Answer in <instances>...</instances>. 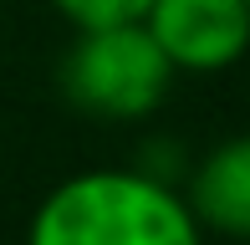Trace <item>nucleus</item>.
Wrapping results in <instances>:
<instances>
[{"label": "nucleus", "instance_id": "4", "mask_svg": "<svg viewBox=\"0 0 250 245\" xmlns=\"http://www.w3.org/2000/svg\"><path fill=\"white\" fill-rule=\"evenodd\" d=\"M179 189L204 235L250 240V133H235L214 143L204 159H194Z\"/></svg>", "mask_w": 250, "mask_h": 245}, {"label": "nucleus", "instance_id": "2", "mask_svg": "<svg viewBox=\"0 0 250 245\" xmlns=\"http://www.w3.org/2000/svg\"><path fill=\"white\" fill-rule=\"evenodd\" d=\"M174 66L158 51L143 20H118V26H82L72 46L62 51L56 82L62 97L77 113L97 122H143L168 102Z\"/></svg>", "mask_w": 250, "mask_h": 245}, {"label": "nucleus", "instance_id": "3", "mask_svg": "<svg viewBox=\"0 0 250 245\" xmlns=\"http://www.w3.org/2000/svg\"><path fill=\"white\" fill-rule=\"evenodd\" d=\"M143 26L158 41L174 72H225L250 51V5L245 0H153Z\"/></svg>", "mask_w": 250, "mask_h": 245}, {"label": "nucleus", "instance_id": "1", "mask_svg": "<svg viewBox=\"0 0 250 245\" xmlns=\"http://www.w3.org/2000/svg\"><path fill=\"white\" fill-rule=\"evenodd\" d=\"M26 245H204L184 189L143 169H82L36 204Z\"/></svg>", "mask_w": 250, "mask_h": 245}, {"label": "nucleus", "instance_id": "6", "mask_svg": "<svg viewBox=\"0 0 250 245\" xmlns=\"http://www.w3.org/2000/svg\"><path fill=\"white\" fill-rule=\"evenodd\" d=\"M189 163H194V159H189L174 138H143V148H138V159H133V169L153 174V179H164V184H184Z\"/></svg>", "mask_w": 250, "mask_h": 245}, {"label": "nucleus", "instance_id": "5", "mask_svg": "<svg viewBox=\"0 0 250 245\" xmlns=\"http://www.w3.org/2000/svg\"><path fill=\"white\" fill-rule=\"evenodd\" d=\"M148 5H153V0H51V10L72 31H82V26H118V20H143Z\"/></svg>", "mask_w": 250, "mask_h": 245}, {"label": "nucleus", "instance_id": "7", "mask_svg": "<svg viewBox=\"0 0 250 245\" xmlns=\"http://www.w3.org/2000/svg\"><path fill=\"white\" fill-rule=\"evenodd\" d=\"M245 5H250V0H245Z\"/></svg>", "mask_w": 250, "mask_h": 245}]
</instances>
